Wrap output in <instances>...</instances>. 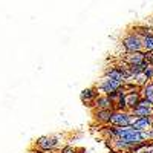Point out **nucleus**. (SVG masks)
Listing matches in <instances>:
<instances>
[{
  "instance_id": "f257e3e1",
  "label": "nucleus",
  "mask_w": 153,
  "mask_h": 153,
  "mask_svg": "<svg viewBox=\"0 0 153 153\" xmlns=\"http://www.w3.org/2000/svg\"><path fill=\"white\" fill-rule=\"evenodd\" d=\"M123 48L127 54L132 52H141L143 51V38L135 32H129L123 38Z\"/></svg>"
},
{
  "instance_id": "f03ea898",
  "label": "nucleus",
  "mask_w": 153,
  "mask_h": 153,
  "mask_svg": "<svg viewBox=\"0 0 153 153\" xmlns=\"http://www.w3.org/2000/svg\"><path fill=\"white\" fill-rule=\"evenodd\" d=\"M135 121L133 115L130 112H121V110H115L112 113V120H110V126L115 127H127V126H132Z\"/></svg>"
},
{
  "instance_id": "7ed1b4c3",
  "label": "nucleus",
  "mask_w": 153,
  "mask_h": 153,
  "mask_svg": "<svg viewBox=\"0 0 153 153\" xmlns=\"http://www.w3.org/2000/svg\"><path fill=\"white\" fill-rule=\"evenodd\" d=\"M124 84H126V83H123V81H118V80L109 78V76H104V78L100 81L98 89H100V91L103 92L104 95H110V94H113V92L120 91L121 87H124Z\"/></svg>"
},
{
  "instance_id": "20e7f679",
  "label": "nucleus",
  "mask_w": 153,
  "mask_h": 153,
  "mask_svg": "<svg viewBox=\"0 0 153 153\" xmlns=\"http://www.w3.org/2000/svg\"><path fill=\"white\" fill-rule=\"evenodd\" d=\"M80 98H81V101H83V104H86L87 107L95 106V101L100 98L98 89H95V87H87V89H84V91L81 92V95H80Z\"/></svg>"
},
{
  "instance_id": "39448f33",
  "label": "nucleus",
  "mask_w": 153,
  "mask_h": 153,
  "mask_svg": "<svg viewBox=\"0 0 153 153\" xmlns=\"http://www.w3.org/2000/svg\"><path fill=\"white\" fill-rule=\"evenodd\" d=\"M60 144V139L57 136H40L37 139V146L40 150L48 152V150H52Z\"/></svg>"
},
{
  "instance_id": "423d86ee",
  "label": "nucleus",
  "mask_w": 153,
  "mask_h": 153,
  "mask_svg": "<svg viewBox=\"0 0 153 153\" xmlns=\"http://www.w3.org/2000/svg\"><path fill=\"white\" fill-rule=\"evenodd\" d=\"M132 127L135 130H139V132H147L153 127V120L152 117H144V118H135Z\"/></svg>"
},
{
  "instance_id": "0eeeda50",
  "label": "nucleus",
  "mask_w": 153,
  "mask_h": 153,
  "mask_svg": "<svg viewBox=\"0 0 153 153\" xmlns=\"http://www.w3.org/2000/svg\"><path fill=\"white\" fill-rule=\"evenodd\" d=\"M124 61L127 63V66L143 65V63H146V54H144V52H132V54H126Z\"/></svg>"
},
{
  "instance_id": "6e6552de",
  "label": "nucleus",
  "mask_w": 153,
  "mask_h": 153,
  "mask_svg": "<svg viewBox=\"0 0 153 153\" xmlns=\"http://www.w3.org/2000/svg\"><path fill=\"white\" fill-rule=\"evenodd\" d=\"M97 110H115V104L107 95H100V98L95 101Z\"/></svg>"
},
{
  "instance_id": "1a4fd4ad",
  "label": "nucleus",
  "mask_w": 153,
  "mask_h": 153,
  "mask_svg": "<svg viewBox=\"0 0 153 153\" xmlns=\"http://www.w3.org/2000/svg\"><path fill=\"white\" fill-rule=\"evenodd\" d=\"M115 110H95V120L100 123V124H110V120H112V113Z\"/></svg>"
},
{
  "instance_id": "9d476101",
  "label": "nucleus",
  "mask_w": 153,
  "mask_h": 153,
  "mask_svg": "<svg viewBox=\"0 0 153 153\" xmlns=\"http://www.w3.org/2000/svg\"><path fill=\"white\" fill-rule=\"evenodd\" d=\"M130 113L136 118H144V117H152L153 115V107H144V106H136L135 109L130 110Z\"/></svg>"
},
{
  "instance_id": "9b49d317",
  "label": "nucleus",
  "mask_w": 153,
  "mask_h": 153,
  "mask_svg": "<svg viewBox=\"0 0 153 153\" xmlns=\"http://www.w3.org/2000/svg\"><path fill=\"white\" fill-rule=\"evenodd\" d=\"M143 98V95L139 92H127L126 95V101H127V107H129L130 110L136 107V104L139 103V100Z\"/></svg>"
},
{
  "instance_id": "f8f14e48",
  "label": "nucleus",
  "mask_w": 153,
  "mask_h": 153,
  "mask_svg": "<svg viewBox=\"0 0 153 153\" xmlns=\"http://www.w3.org/2000/svg\"><path fill=\"white\" fill-rule=\"evenodd\" d=\"M143 49L146 51V54H153V35H147L143 38Z\"/></svg>"
},
{
  "instance_id": "ddd939ff",
  "label": "nucleus",
  "mask_w": 153,
  "mask_h": 153,
  "mask_svg": "<svg viewBox=\"0 0 153 153\" xmlns=\"http://www.w3.org/2000/svg\"><path fill=\"white\" fill-rule=\"evenodd\" d=\"M141 95H143V98H146V100L150 101V103H153V83H147L143 87Z\"/></svg>"
},
{
  "instance_id": "4468645a",
  "label": "nucleus",
  "mask_w": 153,
  "mask_h": 153,
  "mask_svg": "<svg viewBox=\"0 0 153 153\" xmlns=\"http://www.w3.org/2000/svg\"><path fill=\"white\" fill-rule=\"evenodd\" d=\"M133 32H135V34H138L141 38H144V37L150 35V31H149V28H146V26H136Z\"/></svg>"
},
{
  "instance_id": "2eb2a0df",
  "label": "nucleus",
  "mask_w": 153,
  "mask_h": 153,
  "mask_svg": "<svg viewBox=\"0 0 153 153\" xmlns=\"http://www.w3.org/2000/svg\"><path fill=\"white\" fill-rule=\"evenodd\" d=\"M144 75H146L147 80H153V66H152V65L147 66V69L144 71Z\"/></svg>"
},
{
  "instance_id": "dca6fc26",
  "label": "nucleus",
  "mask_w": 153,
  "mask_h": 153,
  "mask_svg": "<svg viewBox=\"0 0 153 153\" xmlns=\"http://www.w3.org/2000/svg\"><path fill=\"white\" fill-rule=\"evenodd\" d=\"M60 153H76V150H75L74 147H71V146H66V147H63V149H61Z\"/></svg>"
},
{
  "instance_id": "f3484780",
  "label": "nucleus",
  "mask_w": 153,
  "mask_h": 153,
  "mask_svg": "<svg viewBox=\"0 0 153 153\" xmlns=\"http://www.w3.org/2000/svg\"><path fill=\"white\" fill-rule=\"evenodd\" d=\"M31 153H45V152H43V150H40V149H38V150H32Z\"/></svg>"
},
{
  "instance_id": "a211bd4d",
  "label": "nucleus",
  "mask_w": 153,
  "mask_h": 153,
  "mask_svg": "<svg viewBox=\"0 0 153 153\" xmlns=\"http://www.w3.org/2000/svg\"><path fill=\"white\" fill-rule=\"evenodd\" d=\"M76 153H84V149H80V150H76Z\"/></svg>"
},
{
  "instance_id": "6ab92c4d",
  "label": "nucleus",
  "mask_w": 153,
  "mask_h": 153,
  "mask_svg": "<svg viewBox=\"0 0 153 153\" xmlns=\"http://www.w3.org/2000/svg\"><path fill=\"white\" fill-rule=\"evenodd\" d=\"M29 153H31V152H29Z\"/></svg>"
}]
</instances>
